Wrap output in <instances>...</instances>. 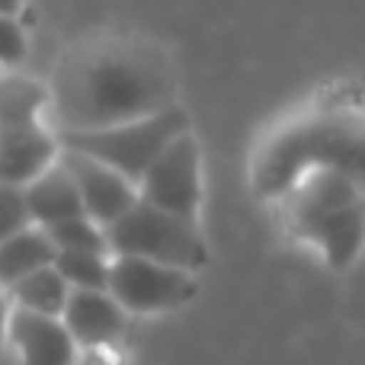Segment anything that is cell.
I'll return each instance as SVG.
<instances>
[{
  "label": "cell",
  "mask_w": 365,
  "mask_h": 365,
  "mask_svg": "<svg viewBox=\"0 0 365 365\" xmlns=\"http://www.w3.org/2000/svg\"><path fill=\"white\" fill-rule=\"evenodd\" d=\"M138 192L151 205L199 221L205 186H202V148L192 132H182L160 151V158L141 177Z\"/></svg>",
  "instance_id": "7"
},
{
  "label": "cell",
  "mask_w": 365,
  "mask_h": 365,
  "mask_svg": "<svg viewBox=\"0 0 365 365\" xmlns=\"http://www.w3.org/2000/svg\"><path fill=\"white\" fill-rule=\"evenodd\" d=\"M106 234L113 253L158 259V263H170L192 272L208 266V257H212L199 221L173 215L145 199H138L115 225H109Z\"/></svg>",
  "instance_id": "4"
},
{
  "label": "cell",
  "mask_w": 365,
  "mask_h": 365,
  "mask_svg": "<svg viewBox=\"0 0 365 365\" xmlns=\"http://www.w3.org/2000/svg\"><path fill=\"white\" fill-rule=\"evenodd\" d=\"M58 259V244L51 240L48 227L29 225L23 231H16L13 237H6L0 244V289L10 292L19 279H26L29 272L51 266Z\"/></svg>",
  "instance_id": "13"
},
{
  "label": "cell",
  "mask_w": 365,
  "mask_h": 365,
  "mask_svg": "<svg viewBox=\"0 0 365 365\" xmlns=\"http://www.w3.org/2000/svg\"><path fill=\"white\" fill-rule=\"evenodd\" d=\"M61 317L77 346H109L128 327V311L109 289H74Z\"/></svg>",
  "instance_id": "11"
},
{
  "label": "cell",
  "mask_w": 365,
  "mask_h": 365,
  "mask_svg": "<svg viewBox=\"0 0 365 365\" xmlns=\"http://www.w3.org/2000/svg\"><path fill=\"white\" fill-rule=\"evenodd\" d=\"M23 192H26V205H29L32 221L42 227H51V225H61V221H68V218L87 215L83 195H81V189H77V180L71 177L64 160H58L55 167H48V170H45L42 177L32 180Z\"/></svg>",
  "instance_id": "12"
},
{
  "label": "cell",
  "mask_w": 365,
  "mask_h": 365,
  "mask_svg": "<svg viewBox=\"0 0 365 365\" xmlns=\"http://www.w3.org/2000/svg\"><path fill=\"white\" fill-rule=\"evenodd\" d=\"M26 48H29V38H26V29L13 13H0V68H16L26 58Z\"/></svg>",
  "instance_id": "19"
},
{
  "label": "cell",
  "mask_w": 365,
  "mask_h": 365,
  "mask_svg": "<svg viewBox=\"0 0 365 365\" xmlns=\"http://www.w3.org/2000/svg\"><path fill=\"white\" fill-rule=\"evenodd\" d=\"M0 71H4V68H0Z\"/></svg>",
  "instance_id": "22"
},
{
  "label": "cell",
  "mask_w": 365,
  "mask_h": 365,
  "mask_svg": "<svg viewBox=\"0 0 365 365\" xmlns=\"http://www.w3.org/2000/svg\"><path fill=\"white\" fill-rule=\"evenodd\" d=\"M10 349L16 353L19 365H74L81 346L71 336L64 317L38 314L13 304Z\"/></svg>",
  "instance_id": "10"
},
{
  "label": "cell",
  "mask_w": 365,
  "mask_h": 365,
  "mask_svg": "<svg viewBox=\"0 0 365 365\" xmlns=\"http://www.w3.org/2000/svg\"><path fill=\"white\" fill-rule=\"evenodd\" d=\"M71 292H74L71 282L61 276V269L51 263V266H42V269L29 272L26 279H19L10 289V298L16 308H29V311H38V314L61 317L64 308H68Z\"/></svg>",
  "instance_id": "15"
},
{
  "label": "cell",
  "mask_w": 365,
  "mask_h": 365,
  "mask_svg": "<svg viewBox=\"0 0 365 365\" xmlns=\"http://www.w3.org/2000/svg\"><path fill=\"white\" fill-rule=\"evenodd\" d=\"M19 10H23V0H0V13H13L16 16Z\"/></svg>",
  "instance_id": "21"
},
{
  "label": "cell",
  "mask_w": 365,
  "mask_h": 365,
  "mask_svg": "<svg viewBox=\"0 0 365 365\" xmlns=\"http://www.w3.org/2000/svg\"><path fill=\"white\" fill-rule=\"evenodd\" d=\"M109 292L119 298L128 314H167L199 298V272L145 257L113 253L109 263Z\"/></svg>",
  "instance_id": "6"
},
{
  "label": "cell",
  "mask_w": 365,
  "mask_h": 365,
  "mask_svg": "<svg viewBox=\"0 0 365 365\" xmlns=\"http://www.w3.org/2000/svg\"><path fill=\"white\" fill-rule=\"evenodd\" d=\"M64 167L71 170V177L77 180V189L83 195V208L93 221H100L103 227L115 225L135 202L141 199L138 182H132L125 173L113 170L109 164L90 158L83 151H71L64 148L61 151Z\"/></svg>",
  "instance_id": "8"
},
{
  "label": "cell",
  "mask_w": 365,
  "mask_h": 365,
  "mask_svg": "<svg viewBox=\"0 0 365 365\" xmlns=\"http://www.w3.org/2000/svg\"><path fill=\"white\" fill-rule=\"evenodd\" d=\"M311 170H340L365 182V113L349 106L292 113L257 141L247 180L257 199L279 202Z\"/></svg>",
  "instance_id": "2"
},
{
  "label": "cell",
  "mask_w": 365,
  "mask_h": 365,
  "mask_svg": "<svg viewBox=\"0 0 365 365\" xmlns=\"http://www.w3.org/2000/svg\"><path fill=\"white\" fill-rule=\"evenodd\" d=\"M10 317H13V298L10 292L0 289V356L10 346Z\"/></svg>",
  "instance_id": "20"
},
{
  "label": "cell",
  "mask_w": 365,
  "mask_h": 365,
  "mask_svg": "<svg viewBox=\"0 0 365 365\" xmlns=\"http://www.w3.org/2000/svg\"><path fill=\"white\" fill-rule=\"evenodd\" d=\"M182 132H192V125H189L186 109L177 103L158 115H145V119L122 122V125L96 128V132H68L61 135V145L103 160L113 170L125 173L132 182H141L148 167Z\"/></svg>",
  "instance_id": "5"
},
{
  "label": "cell",
  "mask_w": 365,
  "mask_h": 365,
  "mask_svg": "<svg viewBox=\"0 0 365 365\" xmlns=\"http://www.w3.org/2000/svg\"><path fill=\"white\" fill-rule=\"evenodd\" d=\"M109 263L113 253L96 250H58L55 259L71 289H109Z\"/></svg>",
  "instance_id": "16"
},
{
  "label": "cell",
  "mask_w": 365,
  "mask_h": 365,
  "mask_svg": "<svg viewBox=\"0 0 365 365\" xmlns=\"http://www.w3.org/2000/svg\"><path fill=\"white\" fill-rule=\"evenodd\" d=\"M279 205L282 231L321 253L330 269L343 272L365 250V182L340 170H311Z\"/></svg>",
  "instance_id": "3"
},
{
  "label": "cell",
  "mask_w": 365,
  "mask_h": 365,
  "mask_svg": "<svg viewBox=\"0 0 365 365\" xmlns=\"http://www.w3.org/2000/svg\"><path fill=\"white\" fill-rule=\"evenodd\" d=\"M51 240L58 244V250H96V253H113L109 247V234L100 221H93L90 215L81 218H68L61 225L48 227Z\"/></svg>",
  "instance_id": "17"
},
{
  "label": "cell",
  "mask_w": 365,
  "mask_h": 365,
  "mask_svg": "<svg viewBox=\"0 0 365 365\" xmlns=\"http://www.w3.org/2000/svg\"><path fill=\"white\" fill-rule=\"evenodd\" d=\"M48 93V119L58 135L96 132L177 106L180 71L154 38L100 32L58 58Z\"/></svg>",
  "instance_id": "1"
},
{
  "label": "cell",
  "mask_w": 365,
  "mask_h": 365,
  "mask_svg": "<svg viewBox=\"0 0 365 365\" xmlns=\"http://www.w3.org/2000/svg\"><path fill=\"white\" fill-rule=\"evenodd\" d=\"M61 135L51 122L0 125V182L26 189L36 177L61 160Z\"/></svg>",
  "instance_id": "9"
},
{
  "label": "cell",
  "mask_w": 365,
  "mask_h": 365,
  "mask_svg": "<svg viewBox=\"0 0 365 365\" xmlns=\"http://www.w3.org/2000/svg\"><path fill=\"white\" fill-rule=\"evenodd\" d=\"M29 225H36V221H32L29 205H26V192L19 186L0 182V244Z\"/></svg>",
  "instance_id": "18"
},
{
  "label": "cell",
  "mask_w": 365,
  "mask_h": 365,
  "mask_svg": "<svg viewBox=\"0 0 365 365\" xmlns=\"http://www.w3.org/2000/svg\"><path fill=\"white\" fill-rule=\"evenodd\" d=\"M51 93L48 83L13 68L0 71V125H36L48 119Z\"/></svg>",
  "instance_id": "14"
}]
</instances>
